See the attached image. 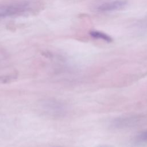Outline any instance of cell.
I'll return each mask as SVG.
<instances>
[{
  "mask_svg": "<svg viewBox=\"0 0 147 147\" xmlns=\"http://www.w3.org/2000/svg\"><path fill=\"white\" fill-rule=\"evenodd\" d=\"M137 27L142 30L147 31V17L140 20L137 24Z\"/></svg>",
  "mask_w": 147,
  "mask_h": 147,
  "instance_id": "obj_4",
  "label": "cell"
},
{
  "mask_svg": "<svg viewBox=\"0 0 147 147\" xmlns=\"http://www.w3.org/2000/svg\"><path fill=\"white\" fill-rule=\"evenodd\" d=\"M127 5L126 0H113L100 4L97 7L99 12H109L125 8Z\"/></svg>",
  "mask_w": 147,
  "mask_h": 147,
  "instance_id": "obj_2",
  "label": "cell"
},
{
  "mask_svg": "<svg viewBox=\"0 0 147 147\" xmlns=\"http://www.w3.org/2000/svg\"><path fill=\"white\" fill-rule=\"evenodd\" d=\"M140 138L141 140L146 141L147 140V131L141 133V134L140 135Z\"/></svg>",
  "mask_w": 147,
  "mask_h": 147,
  "instance_id": "obj_5",
  "label": "cell"
},
{
  "mask_svg": "<svg viewBox=\"0 0 147 147\" xmlns=\"http://www.w3.org/2000/svg\"><path fill=\"white\" fill-rule=\"evenodd\" d=\"M90 34L92 37H93L94 38L102 40L108 42H110L113 41V38H111V37L110 36L108 35L107 34H106L104 32H100V31L92 30V31H90Z\"/></svg>",
  "mask_w": 147,
  "mask_h": 147,
  "instance_id": "obj_3",
  "label": "cell"
},
{
  "mask_svg": "<svg viewBox=\"0 0 147 147\" xmlns=\"http://www.w3.org/2000/svg\"><path fill=\"white\" fill-rule=\"evenodd\" d=\"M30 9V3L26 1H17L0 7V18L21 15Z\"/></svg>",
  "mask_w": 147,
  "mask_h": 147,
  "instance_id": "obj_1",
  "label": "cell"
}]
</instances>
